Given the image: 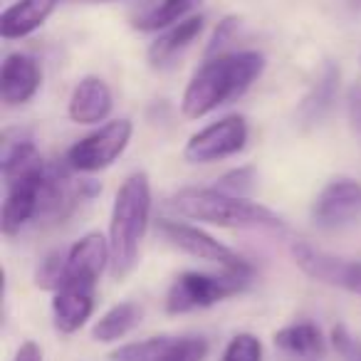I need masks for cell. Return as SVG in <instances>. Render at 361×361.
<instances>
[{
    "mask_svg": "<svg viewBox=\"0 0 361 361\" xmlns=\"http://www.w3.org/2000/svg\"><path fill=\"white\" fill-rule=\"evenodd\" d=\"M252 280V270H223L221 275L208 272H180L169 287L166 312L186 314L193 310L218 305L233 295H240Z\"/></svg>",
    "mask_w": 361,
    "mask_h": 361,
    "instance_id": "277c9868",
    "label": "cell"
},
{
    "mask_svg": "<svg viewBox=\"0 0 361 361\" xmlns=\"http://www.w3.org/2000/svg\"><path fill=\"white\" fill-rule=\"evenodd\" d=\"M171 336H151L144 341H134V344H124L119 349L111 351V361H159L164 349L169 346Z\"/></svg>",
    "mask_w": 361,
    "mask_h": 361,
    "instance_id": "44dd1931",
    "label": "cell"
},
{
    "mask_svg": "<svg viewBox=\"0 0 361 361\" xmlns=\"http://www.w3.org/2000/svg\"><path fill=\"white\" fill-rule=\"evenodd\" d=\"M292 257H295L297 267L314 282L361 295V262L334 257L329 252L319 250V247H312L305 240L292 243Z\"/></svg>",
    "mask_w": 361,
    "mask_h": 361,
    "instance_id": "ba28073f",
    "label": "cell"
},
{
    "mask_svg": "<svg viewBox=\"0 0 361 361\" xmlns=\"http://www.w3.org/2000/svg\"><path fill=\"white\" fill-rule=\"evenodd\" d=\"M131 134H134V126L129 119L106 121L104 126L87 134L67 151V169L80 171V173H97L106 169L126 151Z\"/></svg>",
    "mask_w": 361,
    "mask_h": 361,
    "instance_id": "5b68a950",
    "label": "cell"
},
{
    "mask_svg": "<svg viewBox=\"0 0 361 361\" xmlns=\"http://www.w3.org/2000/svg\"><path fill=\"white\" fill-rule=\"evenodd\" d=\"M42 82V72L35 57L13 52L3 62L0 70V99L8 106H20L37 94Z\"/></svg>",
    "mask_w": 361,
    "mask_h": 361,
    "instance_id": "7c38bea8",
    "label": "cell"
},
{
    "mask_svg": "<svg viewBox=\"0 0 361 361\" xmlns=\"http://www.w3.org/2000/svg\"><path fill=\"white\" fill-rule=\"evenodd\" d=\"M346 109H349V124L361 136V85H354L346 94Z\"/></svg>",
    "mask_w": 361,
    "mask_h": 361,
    "instance_id": "83f0119b",
    "label": "cell"
},
{
    "mask_svg": "<svg viewBox=\"0 0 361 361\" xmlns=\"http://www.w3.org/2000/svg\"><path fill=\"white\" fill-rule=\"evenodd\" d=\"M65 265H67V252L65 250H52L45 255V260H40L35 272V285L40 290H52L57 292L65 277Z\"/></svg>",
    "mask_w": 361,
    "mask_h": 361,
    "instance_id": "603a6c76",
    "label": "cell"
},
{
    "mask_svg": "<svg viewBox=\"0 0 361 361\" xmlns=\"http://www.w3.org/2000/svg\"><path fill=\"white\" fill-rule=\"evenodd\" d=\"M275 346L285 354L297 356V359H322L326 354V341L322 336L319 326L312 322H297L275 334Z\"/></svg>",
    "mask_w": 361,
    "mask_h": 361,
    "instance_id": "e0dca14e",
    "label": "cell"
},
{
    "mask_svg": "<svg viewBox=\"0 0 361 361\" xmlns=\"http://www.w3.org/2000/svg\"><path fill=\"white\" fill-rule=\"evenodd\" d=\"M238 27H240V18H235V16H228V18H223V20L218 23V27L213 30L211 42H208L206 60H208V57L223 55V47H226L228 42L233 40V35H235Z\"/></svg>",
    "mask_w": 361,
    "mask_h": 361,
    "instance_id": "484cf974",
    "label": "cell"
},
{
    "mask_svg": "<svg viewBox=\"0 0 361 361\" xmlns=\"http://www.w3.org/2000/svg\"><path fill=\"white\" fill-rule=\"evenodd\" d=\"M60 0H20L0 16V35L3 40H20L45 25L55 13Z\"/></svg>",
    "mask_w": 361,
    "mask_h": 361,
    "instance_id": "9a60e30c",
    "label": "cell"
},
{
    "mask_svg": "<svg viewBox=\"0 0 361 361\" xmlns=\"http://www.w3.org/2000/svg\"><path fill=\"white\" fill-rule=\"evenodd\" d=\"M141 322V307L136 302H119L111 310H106L92 326V339L109 344L126 336Z\"/></svg>",
    "mask_w": 361,
    "mask_h": 361,
    "instance_id": "d6986e66",
    "label": "cell"
},
{
    "mask_svg": "<svg viewBox=\"0 0 361 361\" xmlns=\"http://www.w3.org/2000/svg\"><path fill=\"white\" fill-rule=\"evenodd\" d=\"M221 361H262V341L250 331L235 334L228 341Z\"/></svg>",
    "mask_w": 361,
    "mask_h": 361,
    "instance_id": "d4e9b609",
    "label": "cell"
},
{
    "mask_svg": "<svg viewBox=\"0 0 361 361\" xmlns=\"http://www.w3.org/2000/svg\"><path fill=\"white\" fill-rule=\"evenodd\" d=\"M114 97L102 77H82L70 97L67 114L75 124H99L111 114Z\"/></svg>",
    "mask_w": 361,
    "mask_h": 361,
    "instance_id": "4fadbf2b",
    "label": "cell"
},
{
    "mask_svg": "<svg viewBox=\"0 0 361 361\" xmlns=\"http://www.w3.org/2000/svg\"><path fill=\"white\" fill-rule=\"evenodd\" d=\"M45 171H37V173H30L25 178L16 180L8 186V196L6 203H3V216H0V228L8 238L18 235L32 218H37V211H40V191L42 183H45Z\"/></svg>",
    "mask_w": 361,
    "mask_h": 361,
    "instance_id": "8fae6325",
    "label": "cell"
},
{
    "mask_svg": "<svg viewBox=\"0 0 361 361\" xmlns=\"http://www.w3.org/2000/svg\"><path fill=\"white\" fill-rule=\"evenodd\" d=\"M159 233L171 245L178 247V250L188 252V255L198 257V260L216 262L223 270H252V265L245 257L238 255L235 250L218 243L216 238L208 235L206 231H201L196 226H188L183 221H173V218H161Z\"/></svg>",
    "mask_w": 361,
    "mask_h": 361,
    "instance_id": "8992f818",
    "label": "cell"
},
{
    "mask_svg": "<svg viewBox=\"0 0 361 361\" xmlns=\"http://www.w3.org/2000/svg\"><path fill=\"white\" fill-rule=\"evenodd\" d=\"M106 262H111V245L102 233H87L67 250V265L62 285L92 287L104 272ZM60 285V287H62Z\"/></svg>",
    "mask_w": 361,
    "mask_h": 361,
    "instance_id": "30bf717a",
    "label": "cell"
},
{
    "mask_svg": "<svg viewBox=\"0 0 361 361\" xmlns=\"http://www.w3.org/2000/svg\"><path fill=\"white\" fill-rule=\"evenodd\" d=\"M203 23H206L203 16H188L186 20L166 27L164 35L156 37L154 45L149 47L151 65H164V62L173 60L180 50H186V47L203 32Z\"/></svg>",
    "mask_w": 361,
    "mask_h": 361,
    "instance_id": "ac0fdd59",
    "label": "cell"
},
{
    "mask_svg": "<svg viewBox=\"0 0 361 361\" xmlns=\"http://www.w3.org/2000/svg\"><path fill=\"white\" fill-rule=\"evenodd\" d=\"M247 144V121L238 114H231L211 126L201 129L188 139L183 149V159L188 164H213L226 156L243 151Z\"/></svg>",
    "mask_w": 361,
    "mask_h": 361,
    "instance_id": "52a82bcc",
    "label": "cell"
},
{
    "mask_svg": "<svg viewBox=\"0 0 361 361\" xmlns=\"http://www.w3.org/2000/svg\"><path fill=\"white\" fill-rule=\"evenodd\" d=\"M94 312V290L92 287L62 285L52 297V317L62 334H75L87 324Z\"/></svg>",
    "mask_w": 361,
    "mask_h": 361,
    "instance_id": "5bb4252c",
    "label": "cell"
},
{
    "mask_svg": "<svg viewBox=\"0 0 361 361\" xmlns=\"http://www.w3.org/2000/svg\"><path fill=\"white\" fill-rule=\"evenodd\" d=\"M331 344H334V349L339 351L344 359L361 361V346L356 344L349 334H346L344 326H334V329H331Z\"/></svg>",
    "mask_w": 361,
    "mask_h": 361,
    "instance_id": "4316f807",
    "label": "cell"
},
{
    "mask_svg": "<svg viewBox=\"0 0 361 361\" xmlns=\"http://www.w3.org/2000/svg\"><path fill=\"white\" fill-rule=\"evenodd\" d=\"M336 92H339V67L336 65H324V72L319 75V80L314 82V87L310 90V94L302 99L300 109H297V119L302 126H314L329 114V109L336 102Z\"/></svg>",
    "mask_w": 361,
    "mask_h": 361,
    "instance_id": "2e32d148",
    "label": "cell"
},
{
    "mask_svg": "<svg viewBox=\"0 0 361 361\" xmlns=\"http://www.w3.org/2000/svg\"><path fill=\"white\" fill-rule=\"evenodd\" d=\"M151 218V183L144 171H136L121 183L109 221L111 277L124 280L139 262L141 240Z\"/></svg>",
    "mask_w": 361,
    "mask_h": 361,
    "instance_id": "3957f363",
    "label": "cell"
},
{
    "mask_svg": "<svg viewBox=\"0 0 361 361\" xmlns=\"http://www.w3.org/2000/svg\"><path fill=\"white\" fill-rule=\"evenodd\" d=\"M213 188L228 193L235 198H247L255 188V169L252 166H243V169H233L228 173H223L218 178V183Z\"/></svg>",
    "mask_w": 361,
    "mask_h": 361,
    "instance_id": "cb8c5ba5",
    "label": "cell"
},
{
    "mask_svg": "<svg viewBox=\"0 0 361 361\" xmlns=\"http://www.w3.org/2000/svg\"><path fill=\"white\" fill-rule=\"evenodd\" d=\"M262 70H265V57L252 50L208 57L188 82L180 99V111L188 119H203L218 106L245 94L252 82H257V77L262 75Z\"/></svg>",
    "mask_w": 361,
    "mask_h": 361,
    "instance_id": "6da1fadb",
    "label": "cell"
},
{
    "mask_svg": "<svg viewBox=\"0 0 361 361\" xmlns=\"http://www.w3.org/2000/svg\"><path fill=\"white\" fill-rule=\"evenodd\" d=\"M13 361H42V349L35 341H25V344H20Z\"/></svg>",
    "mask_w": 361,
    "mask_h": 361,
    "instance_id": "f1b7e54d",
    "label": "cell"
},
{
    "mask_svg": "<svg viewBox=\"0 0 361 361\" xmlns=\"http://www.w3.org/2000/svg\"><path fill=\"white\" fill-rule=\"evenodd\" d=\"M208 354V341L203 336H180L171 339L159 361H203Z\"/></svg>",
    "mask_w": 361,
    "mask_h": 361,
    "instance_id": "7402d4cb",
    "label": "cell"
},
{
    "mask_svg": "<svg viewBox=\"0 0 361 361\" xmlns=\"http://www.w3.org/2000/svg\"><path fill=\"white\" fill-rule=\"evenodd\" d=\"M361 218V183L354 178H334L312 203V221L322 231H339Z\"/></svg>",
    "mask_w": 361,
    "mask_h": 361,
    "instance_id": "9c48e42d",
    "label": "cell"
},
{
    "mask_svg": "<svg viewBox=\"0 0 361 361\" xmlns=\"http://www.w3.org/2000/svg\"><path fill=\"white\" fill-rule=\"evenodd\" d=\"M75 3H111V0H75Z\"/></svg>",
    "mask_w": 361,
    "mask_h": 361,
    "instance_id": "f546056e",
    "label": "cell"
},
{
    "mask_svg": "<svg viewBox=\"0 0 361 361\" xmlns=\"http://www.w3.org/2000/svg\"><path fill=\"white\" fill-rule=\"evenodd\" d=\"M166 211L178 218L208 223L218 228H257V231H285V221L270 208L235 198L218 188H183L166 201Z\"/></svg>",
    "mask_w": 361,
    "mask_h": 361,
    "instance_id": "7a4b0ae2",
    "label": "cell"
},
{
    "mask_svg": "<svg viewBox=\"0 0 361 361\" xmlns=\"http://www.w3.org/2000/svg\"><path fill=\"white\" fill-rule=\"evenodd\" d=\"M198 3L201 0H159L154 8H149V11L136 18L134 27L144 32L166 30V27L176 25V23L186 20L188 13L198 8Z\"/></svg>",
    "mask_w": 361,
    "mask_h": 361,
    "instance_id": "ffe728a7",
    "label": "cell"
}]
</instances>
